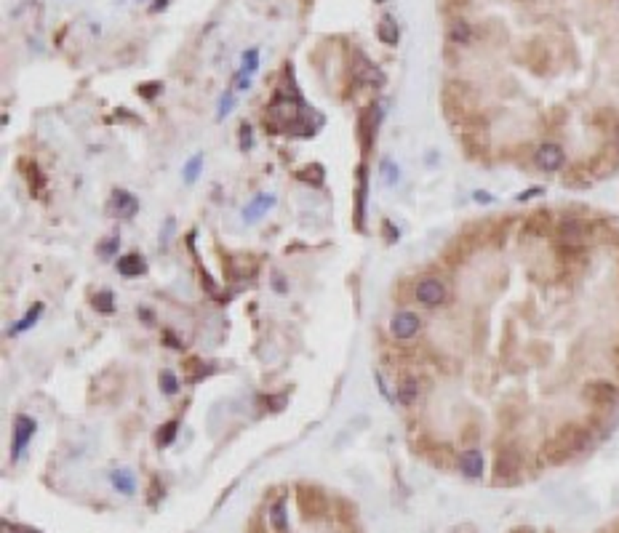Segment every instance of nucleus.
Listing matches in <instances>:
<instances>
[{
	"instance_id": "obj_1",
	"label": "nucleus",
	"mask_w": 619,
	"mask_h": 533,
	"mask_svg": "<svg viewBox=\"0 0 619 533\" xmlns=\"http://www.w3.org/2000/svg\"><path fill=\"white\" fill-rule=\"evenodd\" d=\"M318 125L313 123L310 107L304 104V99L299 97V91L292 85H278L275 99L268 107V118H265V128L270 133H289V136H315Z\"/></svg>"
},
{
	"instance_id": "obj_2",
	"label": "nucleus",
	"mask_w": 619,
	"mask_h": 533,
	"mask_svg": "<svg viewBox=\"0 0 619 533\" xmlns=\"http://www.w3.org/2000/svg\"><path fill=\"white\" fill-rule=\"evenodd\" d=\"M593 429L590 427H582V424H566L558 429V435L553 437V440H547L545 448H542V459L547 464H563V461H569L571 456H577V453H582L593 446Z\"/></svg>"
},
{
	"instance_id": "obj_3",
	"label": "nucleus",
	"mask_w": 619,
	"mask_h": 533,
	"mask_svg": "<svg viewBox=\"0 0 619 533\" xmlns=\"http://www.w3.org/2000/svg\"><path fill=\"white\" fill-rule=\"evenodd\" d=\"M593 235V221H584L574 214H566L555 221V240L563 245H587Z\"/></svg>"
},
{
	"instance_id": "obj_4",
	"label": "nucleus",
	"mask_w": 619,
	"mask_h": 533,
	"mask_svg": "<svg viewBox=\"0 0 619 533\" xmlns=\"http://www.w3.org/2000/svg\"><path fill=\"white\" fill-rule=\"evenodd\" d=\"M296 504H299L302 517H307V520H320L328 509V498L318 485L299 483L296 485Z\"/></svg>"
},
{
	"instance_id": "obj_5",
	"label": "nucleus",
	"mask_w": 619,
	"mask_h": 533,
	"mask_svg": "<svg viewBox=\"0 0 619 533\" xmlns=\"http://www.w3.org/2000/svg\"><path fill=\"white\" fill-rule=\"evenodd\" d=\"M523 467V453L515 446H505V448L497 453V461H494V480L497 483H515L518 474H521Z\"/></svg>"
},
{
	"instance_id": "obj_6",
	"label": "nucleus",
	"mask_w": 619,
	"mask_h": 533,
	"mask_svg": "<svg viewBox=\"0 0 619 533\" xmlns=\"http://www.w3.org/2000/svg\"><path fill=\"white\" fill-rule=\"evenodd\" d=\"M352 75H355V83L366 85V88H382L387 83L385 73L379 70L374 61L366 56L363 51H355V64H352Z\"/></svg>"
},
{
	"instance_id": "obj_7",
	"label": "nucleus",
	"mask_w": 619,
	"mask_h": 533,
	"mask_svg": "<svg viewBox=\"0 0 619 533\" xmlns=\"http://www.w3.org/2000/svg\"><path fill=\"white\" fill-rule=\"evenodd\" d=\"M555 221L558 219L553 216V211L550 208H539L534 211L531 216L523 219V238H531V240H542V238H550L553 232H555Z\"/></svg>"
},
{
	"instance_id": "obj_8",
	"label": "nucleus",
	"mask_w": 619,
	"mask_h": 533,
	"mask_svg": "<svg viewBox=\"0 0 619 533\" xmlns=\"http://www.w3.org/2000/svg\"><path fill=\"white\" fill-rule=\"evenodd\" d=\"M379 118H382V115H379V104H368V107L361 109V115H358V139H361V149H363V155H368L371 147H374Z\"/></svg>"
},
{
	"instance_id": "obj_9",
	"label": "nucleus",
	"mask_w": 619,
	"mask_h": 533,
	"mask_svg": "<svg viewBox=\"0 0 619 533\" xmlns=\"http://www.w3.org/2000/svg\"><path fill=\"white\" fill-rule=\"evenodd\" d=\"M584 400L593 405V408H601V411H606V408H614L619 400V387L617 384H611V381H590L587 387H584Z\"/></svg>"
},
{
	"instance_id": "obj_10",
	"label": "nucleus",
	"mask_w": 619,
	"mask_h": 533,
	"mask_svg": "<svg viewBox=\"0 0 619 533\" xmlns=\"http://www.w3.org/2000/svg\"><path fill=\"white\" fill-rule=\"evenodd\" d=\"M534 166L545 173H555L566 166V152L563 147L555 145V142H545L534 149Z\"/></svg>"
},
{
	"instance_id": "obj_11",
	"label": "nucleus",
	"mask_w": 619,
	"mask_h": 533,
	"mask_svg": "<svg viewBox=\"0 0 619 533\" xmlns=\"http://www.w3.org/2000/svg\"><path fill=\"white\" fill-rule=\"evenodd\" d=\"M37 432V424H35V419H30V416H25V413H19L16 419H13V446H11V456L13 461L19 459L22 453H25L27 448V443L35 437Z\"/></svg>"
},
{
	"instance_id": "obj_12",
	"label": "nucleus",
	"mask_w": 619,
	"mask_h": 533,
	"mask_svg": "<svg viewBox=\"0 0 619 533\" xmlns=\"http://www.w3.org/2000/svg\"><path fill=\"white\" fill-rule=\"evenodd\" d=\"M414 296H416L419 304H425V307L433 310V307H440V304L446 302V286H443V280L438 278H425L416 283Z\"/></svg>"
},
{
	"instance_id": "obj_13",
	"label": "nucleus",
	"mask_w": 619,
	"mask_h": 533,
	"mask_svg": "<svg viewBox=\"0 0 619 533\" xmlns=\"http://www.w3.org/2000/svg\"><path fill=\"white\" fill-rule=\"evenodd\" d=\"M419 328H422V320L409 312V310H403V312H395L392 320H390V331H392V336L401 341H409L414 339L416 333H419Z\"/></svg>"
},
{
	"instance_id": "obj_14",
	"label": "nucleus",
	"mask_w": 619,
	"mask_h": 533,
	"mask_svg": "<svg viewBox=\"0 0 619 533\" xmlns=\"http://www.w3.org/2000/svg\"><path fill=\"white\" fill-rule=\"evenodd\" d=\"M366 200H368V169L366 163L358 166V192H355V227L366 230Z\"/></svg>"
},
{
	"instance_id": "obj_15",
	"label": "nucleus",
	"mask_w": 619,
	"mask_h": 533,
	"mask_svg": "<svg viewBox=\"0 0 619 533\" xmlns=\"http://www.w3.org/2000/svg\"><path fill=\"white\" fill-rule=\"evenodd\" d=\"M587 171L593 179H608L614 171H619V152H598L593 160H587Z\"/></svg>"
},
{
	"instance_id": "obj_16",
	"label": "nucleus",
	"mask_w": 619,
	"mask_h": 533,
	"mask_svg": "<svg viewBox=\"0 0 619 533\" xmlns=\"http://www.w3.org/2000/svg\"><path fill=\"white\" fill-rule=\"evenodd\" d=\"M19 171L25 173L32 197H40V195L46 192V176H43V171L37 169L35 160H19Z\"/></svg>"
},
{
	"instance_id": "obj_17",
	"label": "nucleus",
	"mask_w": 619,
	"mask_h": 533,
	"mask_svg": "<svg viewBox=\"0 0 619 533\" xmlns=\"http://www.w3.org/2000/svg\"><path fill=\"white\" fill-rule=\"evenodd\" d=\"M459 470H462V474H464V477H481V474H483V453H481V451H475V448H470V451H462L459 453Z\"/></svg>"
},
{
	"instance_id": "obj_18",
	"label": "nucleus",
	"mask_w": 619,
	"mask_h": 533,
	"mask_svg": "<svg viewBox=\"0 0 619 533\" xmlns=\"http://www.w3.org/2000/svg\"><path fill=\"white\" fill-rule=\"evenodd\" d=\"M115 269L121 272L123 278H139V275H145L147 272V264L139 254H126L115 262Z\"/></svg>"
},
{
	"instance_id": "obj_19",
	"label": "nucleus",
	"mask_w": 619,
	"mask_h": 533,
	"mask_svg": "<svg viewBox=\"0 0 619 533\" xmlns=\"http://www.w3.org/2000/svg\"><path fill=\"white\" fill-rule=\"evenodd\" d=\"M112 208L118 211V216H121V219H134L136 211H139V200H136L131 192L118 190V192L112 195Z\"/></svg>"
},
{
	"instance_id": "obj_20",
	"label": "nucleus",
	"mask_w": 619,
	"mask_h": 533,
	"mask_svg": "<svg viewBox=\"0 0 619 533\" xmlns=\"http://www.w3.org/2000/svg\"><path fill=\"white\" fill-rule=\"evenodd\" d=\"M272 206H275V195H270V192L256 195L254 200L243 208V219H246V221H256V219L262 216L265 211H270Z\"/></svg>"
},
{
	"instance_id": "obj_21",
	"label": "nucleus",
	"mask_w": 619,
	"mask_h": 533,
	"mask_svg": "<svg viewBox=\"0 0 619 533\" xmlns=\"http://www.w3.org/2000/svg\"><path fill=\"white\" fill-rule=\"evenodd\" d=\"M555 256H558V262L560 264H582L584 259H587V245H563V243H558L555 245Z\"/></svg>"
},
{
	"instance_id": "obj_22",
	"label": "nucleus",
	"mask_w": 619,
	"mask_h": 533,
	"mask_svg": "<svg viewBox=\"0 0 619 533\" xmlns=\"http://www.w3.org/2000/svg\"><path fill=\"white\" fill-rule=\"evenodd\" d=\"M377 37L385 43V46H398L401 40V30H398V22L392 16H382L377 25Z\"/></svg>"
},
{
	"instance_id": "obj_23",
	"label": "nucleus",
	"mask_w": 619,
	"mask_h": 533,
	"mask_svg": "<svg viewBox=\"0 0 619 533\" xmlns=\"http://www.w3.org/2000/svg\"><path fill=\"white\" fill-rule=\"evenodd\" d=\"M422 395V389H419V379H414V376H406L401 384H398V403L401 405H414L416 400Z\"/></svg>"
},
{
	"instance_id": "obj_24",
	"label": "nucleus",
	"mask_w": 619,
	"mask_h": 533,
	"mask_svg": "<svg viewBox=\"0 0 619 533\" xmlns=\"http://www.w3.org/2000/svg\"><path fill=\"white\" fill-rule=\"evenodd\" d=\"M296 179L304 184H313V187H323V182H326V171H323V166H318V163H310V166H304V169L296 171Z\"/></svg>"
},
{
	"instance_id": "obj_25",
	"label": "nucleus",
	"mask_w": 619,
	"mask_h": 533,
	"mask_svg": "<svg viewBox=\"0 0 619 533\" xmlns=\"http://www.w3.org/2000/svg\"><path fill=\"white\" fill-rule=\"evenodd\" d=\"M449 40H451V43H457V46H467V43L473 40V27L467 25L464 19L451 22V25H449Z\"/></svg>"
},
{
	"instance_id": "obj_26",
	"label": "nucleus",
	"mask_w": 619,
	"mask_h": 533,
	"mask_svg": "<svg viewBox=\"0 0 619 533\" xmlns=\"http://www.w3.org/2000/svg\"><path fill=\"white\" fill-rule=\"evenodd\" d=\"M109 480H112V485H115V491H121L123 496H131V494L136 491V480L128 470H115V472L109 474Z\"/></svg>"
},
{
	"instance_id": "obj_27",
	"label": "nucleus",
	"mask_w": 619,
	"mask_h": 533,
	"mask_svg": "<svg viewBox=\"0 0 619 533\" xmlns=\"http://www.w3.org/2000/svg\"><path fill=\"white\" fill-rule=\"evenodd\" d=\"M270 525L278 533L289 531V520H286V498H278L272 507H270Z\"/></svg>"
},
{
	"instance_id": "obj_28",
	"label": "nucleus",
	"mask_w": 619,
	"mask_h": 533,
	"mask_svg": "<svg viewBox=\"0 0 619 533\" xmlns=\"http://www.w3.org/2000/svg\"><path fill=\"white\" fill-rule=\"evenodd\" d=\"M176 432H179V422H176V419H171V422H166V424H160L158 432H155V446H158V448L171 446V443L176 440Z\"/></svg>"
},
{
	"instance_id": "obj_29",
	"label": "nucleus",
	"mask_w": 619,
	"mask_h": 533,
	"mask_svg": "<svg viewBox=\"0 0 619 533\" xmlns=\"http://www.w3.org/2000/svg\"><path fill=\"white\" fill-rule=\"evenodd\" d=\"M43 315V304H35V307H30V310H27V315L22 317V320H19V323H13V328L11 331H8V333H22V331H27V328H32L37 323V317Z\"/></svg>"
},
{
	"instance_id": "obj_30",
	"label": "nucleus",
	"mask_w": 619,
	"mask_h": 533,
	"mask_svg": "<svg viewBox=\"0 0 619 533\" xmlns=\"http://www.w3.org/2000/svg\"><path fill=\"white\" fill-rule=\"evenodd\" d=\"M94 310H97V312H104V315L115 312V296L109 291H99L97 296H94Z\"/></svg>"
},
{
	"instance_id": "obj_31",
	"label": "nucleus",
	"mask_w": 619,
	"mask_h": 533,
	"mask_svg": "<svg viewBox=\"0 0 619 533\" xmlns=\"http://www.w3.org/2000/svg\"><path fill=\"white\" fill-rule=\"evenodd\" d=\"M259 70V49H248L246 54H243V67H241V73L243 75H251Z\"/></svg>"
},
{
	"instance_id": "obj_32",
	"label": "nucleus",
	"mask_w": 619,
	"mask_h": 533,
	"mask_svg": "<svg viewBox=\"0 0 619 533\" xmlns=\"http://www.w3.org/2000/svg\"><path fill=\"white\" fill-rule=\"evenodd\" d=\"M200 169H203V155H193V158L187 160V166H184V182L193 184L198 179Z\"/></svg>"
},
{
	"instance_id": "obj_33",
	"label": "nucleus",
	"mask_w": 619,
	"mask_h": 533,
	"mask_svg": "<svg viewBox=\"0 0 619 533\" xmlns=\"http://www.w3.org/2000/svg\"><path fill=\"white\" fill-rule=\"evenodd\" d=\"M158 384H160V392H166V395H176L179 392V379L171 374V371H163L158 376Z\"/></svg>"
},
{
	"instance_id": "obj_34",
	"label": "nucleus",
	"mask_w": 619,
	"mask_h": 533,
	"mask_svg": "<svg viewBox=\"0 0 619 533\" xmlns=\"http://www.w3.org/2000/svg\"><path fill=\"white\" fill-rule=\"evenodd\" d=\"M136 91H139V97H142V99H155L160 94V91H163V83H160V80H152V83H142L139 88H136Z\"/></svg>"
},
{
	"instance_id": "obj_35",
	"label": "nucleus",
	"mask_w": 619,
	"mask_h": 533,
	"mask_svg": "<svg viewBox=\"0 0 619 533\" xmlns=\"http://www.w3.org/2000/svg\"><path fill=\"white\" fill-rule=\"evenodd\" d=\"M382 171H385V179H387V184H395L398 179H401V169L392 163L390 158L382 160Z\"/></svg>"
},
{
	"instance_id": "obj_36",
	"label": "nucleus",
	"mask_w": 619,
	"mask_h": 533,
	"mask_svg": "<svg viewBox=\"0 0 619 533\" xmlns=\"http://www.w3.org/2000/svg\"><path fill=\"white\" fill-rule=\"evenodd\" d=\"M160 496H163V485H160L158 477H152V480H150V491H147V501H150V504H158Z\"/></svg>"
},
{
	"instance_id": "obj_37",
	"label": "nucleus",
	"mask_w": 619,
	"mask_h": 533,
	"mask_svg": "<svg viewBox=\"0 0 619 533\" xmlns=\"http://www.w3.org/2000/svg\"><path fill=\"white\" fill-rule=\"evenodd\" d=\"M232 104H235V99H232V94H230V91H227V94H224V97L219 99V112H217V118H219V121H222V118H224V115H227V112H230V109H232Z\"/></svg>"
},
{
	"instance_id": "obj_38",
	"label": "nucleus",
	"mask_w": 619,
	"mask_h": 533,
	"mask_svg": "<svg viewBox=\"0 0 619 533\" xmlns=\"http://www.w3.org/2000/svg\"><path fill=\"white\" fill-rule=\"evenodd\" d=\"M118 248H121V240H118V238H109L107 243H102V245H99V254L102 256H115V251H118Z\"/></svg>"
},
{
	"instance_id": "obj_39",
	"label": "nucleus",
	"mask_w": 619,
	"mask_h": 533,
	"mask_svg": "<svg viewBox=\"0 0 619 533\" xmlns=\"http://www.w3.org/2000/svg\"><path fill=\"white\" fill-rule=\"evenodd\" d=\"M251 142H254V139H251V125H248V123H243V125H241V149H243V152H246V149H251Z\"/></svg>"
},
{
	"instance_id": "obj_40",
	"label": "nucleus",
	"mask_w": 619,
	"mask_h": 533,
	"mask_svg": "<svg viewBox=\"0 0 619 533\" xmlns=\"http://www.w3.org/2000/svg\"><path fill=\"white\" fill-rule=\"evenodd\" d=\"M382 232H385L387 243H398V238H401V232H398V227H392V221H382Z\"/></svg>"
},
{
	"instance_id": "obj_41",
	"label": "nucleus",
	"mask_w": 619,
	"mask_h": 533,
	"mask_svg": "<svg viewBox=\"0 0 619 533\" xmlns=\"http://www.w3.org/2000/svg\"><path fill=\"white\" fill-rule=\"evenodd\" d=\"M265 403H268V408H272V411H283V408H286V395H278V398H265Z\"/></svg>"
},
{
	"instance_id": "obj_42",
	"label": "nucleus",
	"mask_w": 619,
	"mask_h": 533,
	"mask_svg": "<svg viewBox=\"0 0 619 533\" xmlns=\"http://www.w3.org/2000/svg\"><path fill=\"white\" fill-rule=\"evenodd\" d=\"M163 341H166V344H169L171 350H184V347H182V341L176 339V336H174V333H171V331H163Z\"/></svg>"
},
{
	"instance_id": "obj_43",
	"label": "nucleus",
	"mask_w": 619,
	"mask_h": 533,
	"mask_svg": "<svg viewBox=\"0 0 619 533\" xmlns=\"http://www.w3.org/2000/svg\"><path fill=\"white\" fill-rule=\"evenodd\" d=\"M235 85H238V91H248L251 78H248V75H243V73H238V78H235Z\"/></svg>"
},
{
	"instance_id": "obj_44",
	"label": "nucleus",
	"mask_w": 619,
	"mask_h": 533,
	"mask_svg": "<svg viewBox=\"0 0 619 533\" xmlns=\"http://www.w3.org/2000/svg\"><path fill=\"white\" fill-rule=\"evenodd\" d=\"M545 192V190H542V187H531V190H526V192H521L518 195V200H521V203H526V200H529V197H534V195H542Z\"/></svg>"
},
{
	"instance_id": "obj_45",
	"label": "nucleus",
	"mask_w": 619,
	"mask_h": 533,
	"mask_svg": "<svg viewBox=\"0 0 619 533\" xmlns=\"http://www.w3.org/2000/svg\"><path fill=\"white\" fill-rule=\"evenodd\" d=\"M3 533H37V531H30V528H19V525H13L11 522H3Z\"/></svg>"
},
{
	"instance_id": "obj_46",
	"label": "nucleus",
	"mask_w": 619,
	"mask_h": 533,
	"mask_svg": "<svg viewBox=\"0 0 619 533\" xmlns=\"http://www.w3.org/2000/svg\"><path fill=\"white\" fill-rule=\"evenodd\" d=\"M473 197L478 200V203H491V200H494V197H491L488 192H475Z\"/></svg>"
},
{
	"instance_id": "obj_47",
	"label": "nucleus",
	"mask_w": 619,
	"mask_h": 533,
	"mask_svg": "<svg viewBox=\"0 0 619 533\" xmlns=\"http://www.w3.org/2000/svg\"><path fill=\"white\" fill-rule=\"evenodd\" d=\"M449 533H475V528H473V525H457V528H454V531H449Z\"/></svg>"
},
{
	"instance_id": "obj_48",
	"label": "nucleus",
	"mask_w": 619,
	"mask_h": 533,
	"mask_svg": "<svg viewBox=\"0 0 619 533\" xmlns=\"http://www.w3.org/2000/svg\"><path fill=\"white\" fill-rule=\"evenodd\" d=\"M611 142H614V149L619 152V123L614 125V131H611Z\"/></svg>"
},
{
	"instance_id": "obj_49",
	"label": "nucleus",
	"mask_w": 619,
	"mask_h": 533,
	"mask_svg": "<svg viewBox=\"0 0 619 533\" xmlns=\"http://www.w3.org/2000/svg\"><path fill=\"white\" fill-rule=\"evenodd\" d=\"M166 6H169V0H155V3H152V11L158 13V11H163Z\"/></svg>"
},
{
	"instance_id": "obj_50",
	"label": "nucleus",
	"mask_w": 619,
	"mask_h": 533,
	"mask_svg": "<svg viewBox=\"0 0 619 533\" xmlns=\"http://www.w3.org/2000/svg\"><path fill=\"white\" fill-rule=\"evenodd\" d=\"M139 317H145L147 323H152V312H150V310H142V307H139Z\"/></svg>"
},
{
	"instance_id": "obj_51",
	"label": "nucleus",
	"mask_w": 619,
	"mask_h": 533,
	"mask_svg": "<svg viewBox=\"0 0 619 533\" xmlns=\"http://www.w3.org/2000/svg\"><path fill=\"white\" fill-rule=\"evenodd\" d=\"M512 533H531L529 528H518V531H512Z\"/></svg>"
}]
</instances>
